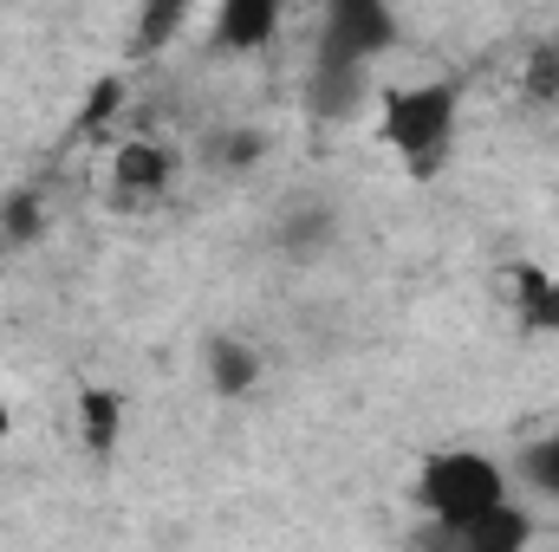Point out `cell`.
I'll return each instance as SVG.
<instances>
[{
    "label": "cell",
    "mask_w": 559,
    "mask_h": 552,
    "mask_svg": "<svg viewBox=\"0 0 559 552\" xmlns=\"http://www.w3.org/2000/svg\"><path fill=\"white\" fill-rule=\"evenodd\" d=\"M391 46H397V7L391 0H325L319 52H312V111L345 118L365 98V79Z\"/></svg>",
    "instance_id": "cell-1"
},
{
    "label": "cell",
    "mask_w": 559,
    "mask_h": 552,
    "mask_svg": "<svg viewBox=\"0 0 559 552\" xmlns=\"http://www.w3.org/2000/svg\"><path fill=\"white\" fill-rule=\"evenodd\" d=\"M455 131H462V92L429 79V85H397L378 105V137L404 163L411 182H436L455 156Z\"/></svg>",
    "instance_id": "cell-2"
},
{
    "label": "cell",
    "mask_w": 559,
    "mask_h": 552,
    "mask_svg": "<svg viewBox=\"0 0 559 552\" xmlns=\"http://www.w3.org/2000/svg\"><path fill=\"white\" fill-rule=\"evenodd\" d=\"M514 501L508 494V468L481 448H436L417 468V507L436 520V540H455L475 514Z\"/></svg>",
    "instance_id": "cell-3"
},
{
    "label": "cell",
    "mask_w": 559,
    "mask_h": 552,
    "mask_svg": "<svg viewBox=\"0 0 559 552\" xmlns=\"http://www.w3.org/2000/svg\"><path fill=\"white\" fill-rule=\"evenodd\" d=\"M501 299L527 338H559V274L534 267V261H514L501 274Z\"/></svg>",
    "instance_id": "cell-4"
},
{
    "label": "cell",
    "mask_w": 559,
    "mask_h": 552,
    "mask_svg": "<svg viewBox=\"0 0 559 552\" xmlns=\"http://www.w3.org/2000/svg\"><path fill=\"white\" fill-rule=\"evenodd\" d=\"M111 182H118V195H131V202H156V195L176 182V156H169V143L124 137L118 143V163H111Z\"/></svg>",
    "instance_id": "cell-5"
},
{
    "label": "cell",
    "mask_w": 559,
    "mask_h": 552,
    "mask_svg": "<svg viewBox=\"0 0 559 552\" xmlns=\"http://www.w3.org/2000/svg\"><path fill=\"white\" fill-rule=\"evenodd\" d=\"M286 0H215V46L222 52H261L280 33Z\"/></svg>",
    "instance_id": "cell-6"
},
{
    "label": "cell",
    "mask_w": 559,
    "mask_h": 552,
    "mask_svg": "<svg viewBox=\"0 0 559 552\" xmlns=\"http://www.w3.org/2000/svg\"><path fill=\"white\" fill-rule=\"evenodd\" d=\"M527 540H534V520L521 514V501H501V507L475 514L449 547H462V552H521Z\"/></svg>",
    "instance_id": "cell-7"
},
{
    "label": "cell",
    "mask_w": 559,
    "mask_h": 552,
    "mask_svg": "<svg viewBox=\"0 0 559 552\" xmlns=\"http://www.w3.org/2000/svg\"><path fill=\"white\" fill-rule=\"evenodd\" d=\"M261 384V351L248 338H209V391L215 397H248Z\"/></svg>",
    "instance_id": "cell-8"
},
{
    "label": "cell",
    "mask_w": 559,
    "mask_h": 552,
    "mask_svg": "<svg viewBox=\"0 0 559 552\" xmlns=\"http://www.w3.org/2000/svg\"><path fill=\"white\" fill-rule=\"evenodd\" d=\"M79 435H85L92 455H111L118 435H124V397L105 391V384H85L79 391Z\"/></svg>",
    "instance_id": "cell-9"
},
{
    "label": "cell",
    "mask_w": 559,
    "mask_h": 552,
    "mask_svg": "<svg viewBox=\"0 0 559 552\" xmlns=\"http://www.w3.org/2000/svg\"><path fill=\"white\" fill-rule=\"evenodd\" d=\"M338 241V215L332 208H286L280 215V248L293 254V261H312V254H325Z\"/></svg>",
    "instance_id": "cell-10"
},
{
    "label": "cell",
    "mask_w": 559,
    "mask_h": 552,
    "mask_svg": "<svg viewBox=\"0 0 559 552\" xmlns=\"http://www.w3.org/2000/svg\"><path fill=\"white\" fill-rule=\"evenodd\" d=\"M189 7L195 0H143L138 7V39H131V59H156L182 26H189Z\"/></svg>",
    "instance_id": "cell-11"
},
{
    "label": "cell",
    "mask_w": 559,
    "mask_h": 552,
    "mask_svg": "<svg viewBox=\"0 0 559 552\" xmlns=\"http://www.w3.org/2000/svg\"><path fill=\"white\" fill-rule=\"evenodd\" d=\"M521 98H527L534 111H559V46L554 39H540V46L527 52V65H521Z\"/></svg>",
    "instance_id": "cell-12"
},
{
    "label": "cell",
    "mask_w": 559,
    "mask_h": 552,
    "mask_svg": "<svg viewBox=\"0 0 559 552\" xmlns=\"http://www.w3.org/2000/svg\"><path fill=\"white\" fill-rule=\"evenodd\" d=\"M521 481H527L540 501H559V429L521 448Z\"/></svg>",
    "instance_id": "cell-13"
},
{
    "label": "cell",
    "mask_w": 559,
    "mask_h": 552,
    "mask_svg": "<svg viewBox=\"0 0 559 552\" xmlns=\"http://www.w3.org/2000/svg\"><path fill=\"white\" fill-rule=\"evenodd\" d=\"M261 156H267V137H261V131H222V137L209 143V163L228 169V176L248 169V163H261Z\"/></svg>",
    "instance_id": "cell-14"
},
{
    "label": "cell",
    "mask_w": 559,
    "mask_h": 552,
    "mask_svg": "<svg viewBox=\"0 0 559 552\" xmlns=\"http://www.w3.org/2000/svg\"><path fill=\"white\" fill-rule=\"evenodd\" d=\"M118 105H124V85H118V79H105V85L92 92V105H85L79 131H98V124H111V118H118Z\"/></svg>",
    "instance_id": "cell-15"
},
{
    "label": "cell",
    "mask_w": 559,
    "mask_h": 552,
    "mask_svg": "<svg viewBox=\"0 0 559 552\" xmlns=\"http://www.w3.org/2000/svg\"><path fill=\"white\" fill-rule=\"evenodd\" d=\"M0 228H7V235H20V241H26V235H39V202H33V195H13V202H7V215H0Z\"/></svg>",
    "instance_id": "cell-16"
},
{
    "label": "cell",
    "mask_w": 559,
    "mask_h": 552,
    "mask_svg": "<svg viewBox=\"0 0 559 552\" xmlns=\"http://www.w3.org/2000/svg\"><path fill=\"white\" fill-rule=\"evenodd\" d=\"M13 435V410H7V397H0V442Z\"/></svg>",
    "instance_id": "cell-17"
}]
</instances>
